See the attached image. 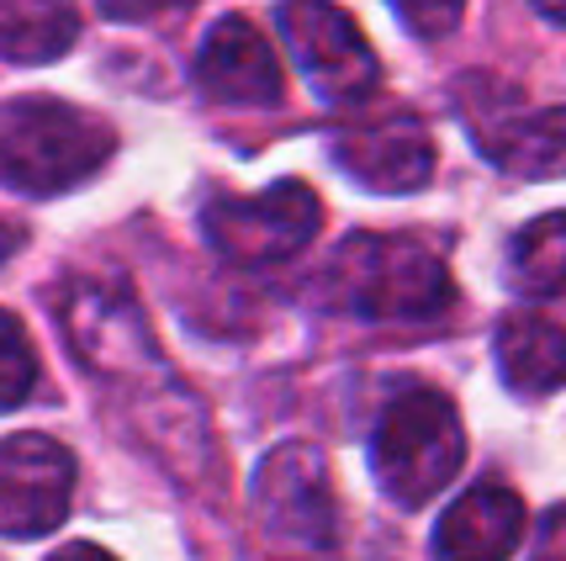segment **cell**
I'll return each mask as SVG.
<instances>
[{
  "mask_svg": "<svg viewBox=\"0 0 566 561\" xmlns=\"http://www.w3.org/2000/svg\"><path fill=\"white\" fill-rule=\"evenodd\" d=\"M323 297L339 313L370 323H408L450 308V270L423 239L408 233H355L323 270Z\"/></svg>",
  "mask_w": 566,
  "mask_h": 561,
  "instance_id": "cell-1",
  "label": "cell"
},
{
  "mask_svg": "<svg viewBox=\"0 0 566 561\" xmlns=\"http://www.w3.org/2000/svg\"><path fill=\"white\" fill-rule=\"evenodd\" d=\"M112 154V127L70 101L22 96L0 106V186L59 196L96 175Z\"/></svg>",
  "mask_w": 566,
  "mask_h": 561,
  "instance_id": "cell-2",
  "label": "cell"
},
{
  "mask_svg": "<svg viewBox=\"0 0 566 561\" xmlns=\"http://www.w3.org/2000/svg\"><path fill=\"white\" fill-rule=\"evenodd\" d=\"M461 456H467L461 418L450 408V397L429 387L402 392L381 414L376 439H370L376 482L397 509H423L440 488H450V477L461 471Z\"/></svg>",
  "mask_w": 566,
  "mask_h": 561,
  "instance_id": "cell-3",
  "label": "cell"
},
{
  "mask_svg": "<svg viewBox=\"0 0 566 561\" xmlns=\"http://www.w3.org/2000/svg\"><path fill=\"white\" fill-rule=\"evenodd\" d=\"M59 318H64L70 350L96 376L117 382V387H144L148 397H186L175 371L165 366L159 344L148 340L138 308L127 302V292H112L101 281H70L59 292Z\"/></svg>",
  "mask_w": 566,
  "mask_h": 561,
  "instance_id": "cell-4",
  "label": "cell"
},
{
  "mask_svg": "<svg viewBox=\"0 0 566 561\" xmlns=\"http://www.w3.org/2000/svg\"><path fill=\"white\" fill-rule=\"evenodd\" d=\"M254 509L265 540L286 557L328 561L339 551V503L328 488V466L313 445H281L260 461Z\"/></svg>",
  "mask_w": 566,
  "mask_h": 561,
  "instance_id": "cell-5",
  "label": "cell"
},
{
  "mask_svg": "<svg viewBox=\"0 0 566 561\" xmlns=\"http://www.w3.org/2000/svg\"><path fill=\"white\" fill-rule=\"evenodd\" d=\"M318 196L307 191L302 180H275L254 196H218L207 212H201V228H207V245L218 249L228 266H281L302 249L313 245L318 233Z\"/></svg>",
  "mask_w": 566,
  "mask_h": 561,
  "instance_id": "cell-6",
  "label": "cell"
},
{
  "mask_svg": "<svg viewBox=\"0 0 566 561\" xmlns=\"http://www.w3.org/2000/svg\"><path fill=\"white\" fill-rule=\"evenodd\" d=\"M275 27L292 49L296 70L307 74V85L334 106H355L376 91V53L366 32L349 22L334 0H281Z\"/></svg>",
  "mask_w": 566,
  "mask_h": 561,
  "instance_id": "cell-7",
  "label": "cell"
},
{
  "mask_svg": "<svg viewBox=\"0 0 566 561\" xmlns=\"http://www.w3.org/2000/svg\"><path fill=\"white\" fill-rule=\"evenodd\" d=\"M74 498V456L49 435L0 439V536L38 540L64 524Z\"/></svg>",
  "mask_w": 566,
  "mask_h": 561,
  "instance_id": "cell-8",
  "label": "cell"
},
{
  "mask_svg": "<svg viewBox=\"0 0 566 561\" xmlns=\"http://www.w3.org/2000/svg\"><path fill=\"white\" fill-rule=\"evenodd\" d=\"M334 159L339 170L355 175L366 191L397 196L419 191L434 175V144L413 117H381V123H360L334 138Z\"/></svg>",
  "mask_w": 566,
  "mask_h": 561,
  "instance_id": "cell-9",
  "label": "cell"
},
{
  "mask_svg": "<svg viewBox=\"0 0 566 561\" xmlns=\"http://www.w3.org/2000/svg\"><path fill=\"white\" fill-rule=\"evenodd\" d=\"M197 85L222 106L281 101V64H275L265 32L244 17H222L197 53Z\"/></svg>",
  "mask_w": 566,
  "mask_h": 561,
  "instance_id": "cell-10",
  "label": "cell"
},
{
  "mask_svg": "<svg viewBox=\"0 0 566 561\" xmlns=\"http://www.w3.org/2000/svg\"><path fill=\"white\" fill-rule=\"evenodd\" d=\"M524 536V503L518 492L482 482L461 492L434 524V551L444 561H509Z\"/></svg>",
  "mask_w": 566,
  "mask_h": 561,
  "instance_id": "cell-11",
  "label": "cell"
},
{
  "mask_svg": "<svg viewBox=\"0 0 566 561\" xmlns=\"http://www.w3.org/2000/svg\"><path fill=\"white\" fill-rule=\"evenodd\" d=\"M497 366L524 397L566 387V313H509L497 323Z\"/></svg>",
  "mask_w": 566,
  "mask_h": 561,
  "instance_id": "cell-12",
  "label": "cell"
},
{
  "mask_svg": "<svg viewBox=\"0 0 566 561\" xmlns=\"http://www.w3.org/2000/svg\"><path fill=\"white\" fill-rule=\"evenodd\" d=\"M476 144L497 170L524 175V180H556V175H566V106L535 112V117L482 123Z\"/></svg>",
  "mask_w": 566,
  "mask_h": 561,
  "instance_id": "cell-13",
  "label": "cell"
},
{
  "mask_svg": "<svg viewBox=\"0 0 566 561\" xmlns=\"http://www.w3.org/2000/svg\"><path fill=\"white\" fill-rule=\"evenodd\" d=\"M80 32L74 0H0V59L11 64H49L70 53Z\"/></svg>",
  "mask_w": 566,
  "mask_h": 561,
  "instance_id": "cell-14",
  "label": "cell"
},
{
  "mask_svg": "<svg viewBox=\"0 0 566 561\" xmlns=\"http://www.w3.org/2000/svg\"><path fill=\"white\" fill-rule=\"evenodd\" d=\"M509 276L524 297H556L566 292V212H545L514 239Z\"/></svg>",
  "mask_w": 566,
  "mask_h": 561,
  "instance_id": "cell-15",
  "label": "cell"
},
{
  "mask_svg": "<svg viewBox=\"0 0 566 561\" xmlns=\"http://www.w3.org/2000/svg\"><path fill=\"white\" fill-rule=\"evenodd\" d=\"M38 382V350L27 340V329L0 308V414L22 408Z\"/></svg>",
  "mask_w": 566,
  "mask_h": 561,
  "instance_id": "cell-16",
  "label": "cell"
},
{
  "mask_svg": "<svg viewBox=\"0 0 566 561\" xmlns=\"http://www.w3.org/2000/svg\"><path fill=\"white\" fill-rule=\"evenodd\" d=\"M392 11L402 17L408 32H419V38H444L450 27L461 22L467 0H392Z\"/></svg>",
  "mask_w": 566,
  "mask_h": 561,
  "instance_id": "cell-17",
  "label": "cell"
},
{
  "mask_svg": "<svg viewBox=\"0 0 566 561\" xmlns=\"http://www.w3.org/2000/svg\"><path fill=\"white\" fill-rule=\"evenodd\" d=\"M530 561H566V503L545 513L541 540H535V557Z\"/></svg>",
  "mask_w": 566,
  "mask_h": 561,
  "instance_id": "cell-18",
  "label": "cell"
},
{
  "mask_svg": "<svg viewBox=\"0 0 566 561\" xmlns=\"http://www.w3.org/2000/svg\"><path fill=\"white\" fill-rule=\"evenodd\" d=\"M112 17H148V11H165V6H180V0H101Z\"/></svg>",
  "mask_w": 566,
  "mask_h": 561,
  "instance_id": "cell-19",
  "label": "cell"
},
{
  "mask_svg": "<svg viewBox=\"0 0 566 561\" xmlns=\"http://www.w3.org/2000/svg\"><path fill=\"white\" fill-rule=\"evenodd\" d=\"M49 561H117V557L101 551V546H64V551H53Z\"/></svg>",
  "mask_w": 566,
  "mask_h": 561,
  "instance_id": "cell-20",
  "label": "cell"
},
{
  "mask_svg": "<svg viewBox=\"0 0 566 561\" xmlns=\"http://www.w3.org/2000/svg\"><path fill=\"white\" fill-rule=\"evenodd\" d=\"M17 245H22V233H17L11 222H0V266L11 260V249H17Z\"/></svg>",
  "mask_w": 566,
  "mask_h": 561,
  "instance_id": "cell-21",
  "label": "cell"
},
{
  "mask_svg": "<svg viewBox=\"0 0 566 561\" xmlns=\"http://www.w3.org/2000/svg\"><path fill=\"white\" fill-rule=\"evenodd\" d=\"M530 6H535L541 17H551V22H562V27H566V0H530Z\"/></svg>",
  "mask_w": 566,
  "mask_h": 561,
  "instance_id": "cell-22",
  "label": "cell"
}]
</instances>
